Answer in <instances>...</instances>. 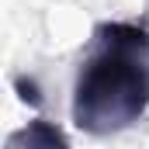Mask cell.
<instances>
[{
	"mask_svg": "<svg viewBox=\"0 0 149 149\" xmlns=\"http://www.w3.org/2000/svg\"><path fill=\"white\" fill-rule=\"evenodd\" d=\"M149 111V31L108 21L94 31L73 83V121L87 135H114Z\"/></svg>",
	"mask_w": 149,
	"mask_h": 149,
	"instance_id": "1",
	"label": "cell"
},
{
	"mask_svg": "<svg viewBox=\"0 0 149 149\" xmlns=\"http://www.w3.org/2000/svg\"><path fill=\"white\" fill-rule=\"evenodd\" d=\"M3 149H70V139L56 121L35 118V121L21 125L17 132H10Z\"/></svg>",
	"mask_w": 149,
	"mask_h": 149,
	"instance_id": "2",
	"label": "cell"
}]
</instances>
